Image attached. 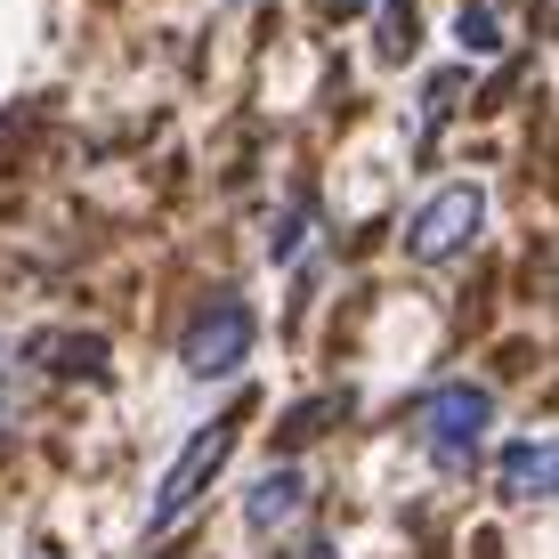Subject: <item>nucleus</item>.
<instances>
[{
  "label": "nucleus",
  "mask_w": 559,
  "mask_h": 559,
  "mask_svg": "<svg viewBox=\"0 0 559 559\" xmlns=\"http://www.w3.org/2000/svg\"><path fill=\"white\" fill-rule=\"evenodd\" d=\"M252 357V308L243 300H203L195 317H187V333H179V365L195 381H219V373H236V365Z\"/></svg>",
  "instance_id": "f03ea898"
},
{
  "label": "nucleus",
  "mask_w": 559,
  "mask_h": 559,
  "mask_svg": "<svg viewBox=\"0 0 559 559\" xmlns=\"http://www.w3.org/2000/svg\"><path fill=\"white\" fill-rule=\"evenodd\" d=\"M341 397H317V406H293L284 414V447H300V438H317V421H333Z\"/></svg>",
  "instance_id": "1a4fd4ad"
},
{
  "label": "nucleus",
  "mask_w": 559,
  "mask_h": 559,
  "mask_svg": "<svg viewBox=\"0 0 559 559\" xmlns=\"http://www.w3.org/2000/svg\"><path fill=\"white\" fill-rule=\"evenodd\" d=\"M300 511H308V478H300V471L260 478L252 503H243V519H252V527H284V519H300Z\"/></svg>",
  "instance_id": "0eeeda50"
},
{
  "label": "nucleus",
  "mask_w": 559,
  "mask_h": 559,
  "mask_svg": "<svg viewBox=\"0 0 559 559\" xmlns=\"http://www.w3.org/2000/svg\"><path fill=\"white\" fill-rule=\"evenodd\" d=\"M503 495L551 503L559 495V438H519V447H503Z\"/></svg>",
  "instance_id": "39448f33"
},
{
  "label": "nucleus",
  "mask_w": 559,
  "mask_h": 559,
  "mask_svg": "<svg viewBox=\"0 0 559 559\" xmlns=\"http://www.w3.org/2000/svg\"><path fill=\"white\" fill-rule=\"evenodd\" d=\"M16 421V373H9V357H0V430Z\"/></svg>",
  "instance_id": "9d476101"
},
{
  "label": "nucleus",
  "mask_w": 559,
  "mask_h": 559,
  "mask_svg": "<svg viewBox=\"0 0 559 559\" xmlns=\"http://www.w3.org/2000/svg\"><path fill=\"white\" fill-rule=\"evenodd\" d=\"M33 357H41V373H66V381L106 373V341L98 333H41V341H33Z\"/></svg>",
  "instance_id": "423d86ee"
},
{
  "label": "nucleus",
  "mask_w": 559,
  "mask_h": 559,
  "mask_svg": "<svg viewBox=\"0 0 559 559\" xmlns=\"http://www.w3.org/2000/svg\"><path fill=\"white\" fill-rule=\"evenodd\" d=\"M487 421H495V397L478 390V381H447V390H430V406H421V447H430V462L462 471V462L478 454V438H487Z\"/></svg>",
  "instance_id": "7ed1b4c3"
},
{
  "label": "nucleus",
  "mask_w": 559,
  "mask_h": 559,
  "mask_svg": "<svg viewBox=\"0 0 559 559\" xmlns=\"http://www.w3.org/2000/svg\"><path fill=\"white\" fill-rule=\"evenodd\" d=\"M462 49H503V16H495V0H471V9L454 16Z\"/></svg>",
  "instance_id": "6e6552de"
},
{
  "label": "nucleus",
  "mask_w": 559,
  "mask_h": 559,
  "mask_svg": "<svg viewBox=\"0 0 559 559\" xmlns=\"http://www.w3.org/2000/svg\"><path fill=\"white\" fill-rule=\"evenodd\" d=\"M236 430H243V414H211L195 438L179 447V462L163 471V487H154V503H146V527L163 535V527H179L187 511L203 503V487H211V471L227 462V447H236Z\"/></svg>",
  "instance_id": "f257e3e1"
},
{
  "label": "nucleus",
  "mask_w": 559,
  "mask_h": 559,
  "mask_svg": "<svg viewBox=\"0 0 559 559\" xmlns=\"http://www.w3.org/2000/svg\"><path fill=\"white\" fill-rule=\"evenodd\" d=\"M478 219H487V195H478V187H438V195L414 211L406 252H414V260H454L462 243L478 236Z\"/></svg>",
  "instance_id": "20e7f679"
}]
</instances>
